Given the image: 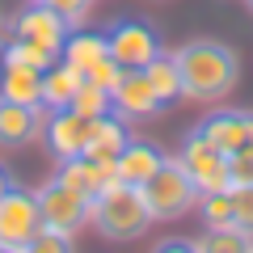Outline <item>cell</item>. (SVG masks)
<instances>
[{
  "mask_svg": "<svg viewBox=\"0 0 253 253\" xmlns=\"http://www.w3.org/2000/svg\"><path fill=\"white\" fill-rule=\"evenodd\" d=\"M165 161V152L156 144H148V139H126L123 144V152L114 156V177L118 181H126V186H144L148 177L156 173V165Z\"/></svg>",
  "mask_w": 253,
  "mask_h": 253,
  "instance_id": "5bb4252c",
  "label": "cell"
},
{
  "mask_svg": "<svg viewBox=\"0 0 253 253\" xmlns=\"http://www.w3.org/2000/svg\"><path fill=\"white\" fill-rule=\"evenodd\" d=\"M38 224H42V215H38L34 190L9 181L4 194H0V249L4 253H26L30 236L38 232Z\"/></svg>",
  "mask_w": 253,
  "mask_h": 253,
  "instance_id": "5b68a950",
  "label": "cell"
},
{
  "mask_svg": "<svg viewBox=\"0 0 253 253\" xmlns=\"http://www.w3.org/2000/svg\"><path fill=\"white\" fill-rule=\"evenodd\" d=\"M199 215L203 224L211 228H236L232 224V199H228V190H211V194H199Z\"/></svg>",
  "mask_w": 253,
  "mask_h": 253,
  "instance_id": "7402d4cb",
  "label": "cell"
},
{
  "mask_svg": "<svg viewBox=\"0 0 253 253\" xmlns=\"http://www.w3.org/2000/svg\"><path fill=\"white\" fill-rule=\"evenodd\" d=\"M72 236L68 232H59V228H46V224H38V232L30 236V245H26V253H68L72 249Z\"/></svg>",
  "mask_w": 253,
  "mask_h": 253,
  "instance_id": "603a6c76",
  "label": "cell"
},
{
  "mask_svg": "<svg viewBox=\"0 0 253 253\" xmlns=\"http://www.w3.org/2000/svg\"><path fill=\"white\" fill-rule=\"evenodd\" d=\"M232 199V224L241 232H253V186H228Z\"/></svg>",
  "mask_w": 253,
  "mask_h": 253,
  "instance_id": "cb8c5ba5",
  "label": "cell"
},
{
  "mask_svg": "<svg viewBox=\"0 0 253 253\" xmlns=\"http://www.w3.org/2000/svg\"><path fill=\"white\" fill-rule=\"evenodd\" d=\"M9 181H13V173H9V165L0 161V194H4V186H9Z\"/></svg>",
  "mask_w": 253,
  "mask_h": 253,
  "instance_id": "4316f807",
  "label": "cell"
},
{
  "mask_svg": "<svg viewBox=\"0 0 253 253\" xmlns=\"http://www.w3.org/2000/svg\"><path fill=\"white\" fill-rule=\"evenodd\" d=\"M245 9H249V13H253V0H245Z\"/></svg>",
  "mask_w": 253,
  "mask_h": 253,
  "instance_id": "f1b7e54d",
  "label": "cell"
},
{
  "mask_svg": "<svg viewBox=\"0 0 253 253\" xmlns=\"http://www.w3.org/2000/svg\"><path fill=\"white\" fill-rule=\"evenodd\" d=\"M228 186H253V148L228 156Z\"/></svg>",
  "mask_w": 253,
  "mask_h": 253,
  "instance_id": "484cf974",
  "label": "cell"
},
{
  "mask_svg": "<svg viewBox=\"0 0 253 253\" xmlns=\"http://www.w3.org/2000/svg\"><path fill=\"white\" fill-rule=\"evenodd\" d=\"M181 93L190 101H224L241 81V55L219 38H190L173 51Z\"/></svg>",
  "mask_w": 253,
  "mask_h": 253,
  "instance_id": "6da1fadb",
  "label": "cell"
},
{
  "mask_svg": "<svg viewBox=\"0 0 253 253\" xmlns=\"http://www.w3.org/2000/svg\"><path fill=\"white\" fill-rule=\"evenodd\" d=\"M0 97L21 101V106H42V68L0 63Z\"/></svg>",
  "mask_w": 253,
  "mask_h": 253,
  "instance_id": "e0dca14e",
  "label": "cell"
},
{
  "mask_svg": "<svg viewBox=\"0 0 253 253\" xmlns=\"http://www.w3.org/2000/svg\"><path fill=\"white\" fill-rule=\"evenodd\" d=\"M144 72H148V81H152V89L165 97V106H177V101L186 97V93H181L177 63H173V51H165V46H161V55L144 63Z\"/></svg>",
  "mask_w": 253,
  "mask_h": 253,
  "instance_id": "d6986e66",
  "label": "cell"
},
{
  "mask_svg": "<svg viewBox=\"0 0 253 253\" xmlns=\"http://www.w3.org/2000/svg\"><path fill=\"white\" fill-rule=\"evenodd\" d=\"M106 46H110V59L118 68H144L148 59L161 55V34H156L148 21L139 17H126V21H114L106 30Z\"/></svg>",
  "mask_w": 253,
  "mask_h": 253,
  "instance_id": "52a82bcc",
  "label": "cell"
},
{
  "mask_svg": "<svg viewBox=\"0 0 253 253\" xmlns=\"http://www.w3.org/2000/svg\"><path fill=\"white\" fill-rule=\"evenodd\" d=\"M89 224L97 228V236H106V241H139V236H148V228H152V211H148L139 186L114 181V186H106L97 199H93Z\"/></svg>",
  "mask_w": 253,
  "mask_h": 253,
  "instance_id": "7a4b0ae2",
  "label": "cell"
},
{
  "mask_svg": "<svg viewBox=\"0 0 253 253\" xmlns=\"http://www.w3.org/2000/svg\"><path fill=\"white\" fill-rule=\"evenodd\" d=\"M110 101H114V114L135 123V118H152V114H165V97L152 89L144 68H118L114 84H110Z\"/></svg>",
  "mask_w": 253,
  "mask_h": 253,
  "instance_id": "8992f818",
  "label": "cell"
},
{
  "mask_svg": "<svg viewBox=\"0 0 253 253\" xmlns=\"http://www.w3.org/2000/svg\"><path fill=\"white\" fill-rule=\"evenodd\" d=\"M84 76L76 68H68L63 59H55L51 68H42V110H68L81 89Z\"/></svg>",
  "mask_w": 253,
  "mask_h": 253,
  "instance_id": "ac0fdd59",
  "label": "cell"
},
{
  "mask_svg": "<svg viewBox=\"0 0 253 253\" xmlns=\"http://www.w3.org/2000/svg\"><path fill=\"white\" fill-rule=\"evenodd\" d=\"M181 165H186L190 181L199 186V194H211V190H228V156L219 152L211 139H203L199 131H190L186 144H181Z\"/></svg>",
  "mask_w": 253,
  "mask_h": 253,
  "instance_id": "9c48e42d",
  "label": "cell"
},
{
  "mask_svg": "<svg viewBox=\"0 0 253 253\" xmlns=\"http://www.w3.org/2000/svg\"><path fill=\"white\" fill-rule=\"evenodd\" d=\"M59 177L68 181L72 190H81L84 199H97L106 186H114V161H97V156L81 152V156H68V161H59Z\"/></svg>",
  "mask_w": 253,
  "mask_h": 253,
  "instance_id": "4fadbf2b",
  "label": "cell"
},
{
  "mask_svg": "<svg viewBox=\"0 0 253 253\" xmlns=\"http://www.w3.org/2000/svg\"><path fill=\"white\" fill-rule=\"evenodd\" d=\"M194 253H253V232H241V228H211L203 241H194Z\"/></svg>",
  "mask_w": 253,
  "mask_h": 253,
  "instance_id": "ffe728a7",
  "label": "cell"
},
{
  "mask_svg": "<svg viewBox=\"0 0 253 253\" xmlns=\"http://www.w3.org/2000/svg\"><path fill=\"white\" fill-rule=\"evenodd\" d=\"M68 110H76L81 118H97V114H110L114 101H110V89H101L93 81H81V89H76V97H72Z\"/></svg>",
  "mask_w": 253,
  "mask_h": 253,
  "instance_id": "44dd1931",
  "label": "cell"
},
{
  "mask_svg": "<svg viewBox=\"0 0 253 253\" xmlns=\"http://www.w3.org/2000/svg\"><path fill=\"white\" fill-rule=\"evenodd\" d=\"M4 34L26 38V42H34V46H42V51L59 55L63 38H68V26L59 21V13H55V9H46L42 0H30L26 9H21L17 17H13V26L4 30Z\"/></svg>",
  "mask_w": 253,
  "mask_h": 253,
  "instance_id": "30bf717a",
  "label": "cell"
},
{
  "mask_svg": "<svg viewBox=\"0 0 253 253\" xmlns=\"http://www.w3.org/2000/svg\"><path fill=\"white\" fill-rule=\"evenodd\" d=\"M42 135H46V152H51L55 161L81 156L84 152V139H89V118H81L76 110H51Z\"/></svg>",
  "mask_w": 253,
  "mask_h": 253,
  "instance_id": "8fae6325",
  "label": "cell"
},
{
  "mask_svg": "<svg viewBox=\"0 0 253 253\" xmlns=\"http://www.w3.org/2000/svg\"><path fill=\"white\" fill-rule=\"evenodd\" d=\"M126 139H131V131H126V118H118L114 110H110V114L89 118V139H84V152L97 156V161H114V156L123 152Z\"/></svg>",
  "mask_w": 253,
  "mask_h": 253,
  "instance_id": "2e32d148",
  "label": "cell"
},
{
  "mask_svg": "<svg viewBox=\"0 0 253 253\" xmlns=\"http://www.w3.org/2000/svg\"><path fill=\"white\" fill-rule=\"evenodd\" d=\"M194 131H199L203 139H211V144H215L224 156L245 152V148H253V110L215 106L211 114L199 118V126H194Z\"/></svg>",
  "mask_w": 253,
  "mask_h": 253,
  "instance_id": "ba28073f",
  "label": "cell"
},
{
  "mask_svg": "<svg viewBox=\"0 0 253 253\" xmlns=\"http://www.w3.org/2000/svg\"><path fill=\"white\" fill-rule=\"evenodd\" d=\"M42 4L59 13V21H63L68 30L84 26V21H89V9H93V0H42Z\"/></svg>",
  "mask_w": 253,
  "mask_h": 253,
  "instance_id": "d4e9b609",
  "label": "cell"
},
{
  "mask_svg": "<svg viewBox=\"0 0 253 253\" xmlns=\"http://www.w3.org/2000/svg\"><path fill=\"white\" fill-rule=\"evenodd\" d=\"M139 194L152 211V224H173V219L190 215V207H199V186L190 181L186 165L177 156H165L156 165V173L139 186Z\"/></svg>",
  "mask_w": 253,
  "mask_h": 253,
  "instance_id": "3957f363",
  "label": "cell"
},
{
  "mask_svg": "<svg viewBox=\"0 0 253 253\" xmlns=\"http://www.w3.org/2000/svg\"><path fill=\"white\" fill-rule=\"evenodd\" d=\"M0 42H4V13H0Z\"/></svg>",
  "mask_w": 253,
  "mask_h": 253,
  "instance_id": "83f0119b",
  "label": "cell"
},
{
  "mask_svg": "<svg viewBox=\"0 0 253 253\" xmlns=\"http://www.w3.org/2000/svg\"><path fill=\"white\" fill-rule=\"evenodd\" d=\"M34 199H38V215H42L46 228H59V232H68V236H81L84 228H89V207L93 203L84 199L81 190H72L59 173L34 190Z\"/></svg>",
  "mask_w": 253,
  "mask_h": 253,
  "instance_id": "277c9868",
  "label": "cell"
},
{
  "mask_svg": "<svg viewBox=\"0 0 253 253\" xmlns=\"http://www.w3.org/2000/svg\"><path fill=\"white\" fill-rule=\"evenodd\" d=\"M42 106H21V101L0 97V148H26L42 135Z\"/></svg>",
  "mask_w": 253,
  "mask_h": 253,
  "instance_id": "7c38bea8",
  "label": "cell"
},
{
  "mask_svg": "<svg viewBox=\"0 0 253 253\" xmlns=\"http://www.w3.org/2000/svg\"><path fill=\"white\" fill-rule=\"evenodd\" d=\"M59 59L68 63V68H76L81 76H89L97 63L110 59V46H106V34H89V30H68V38H63L59 46Z\"/></svg>",
  "mask_w": 253,
  "mask_h": 253,
  "instance_id": "9a60e30c",
  "label": "cell"
}]
</instances>
